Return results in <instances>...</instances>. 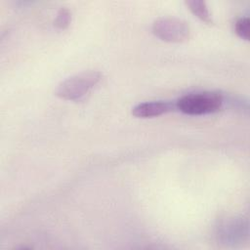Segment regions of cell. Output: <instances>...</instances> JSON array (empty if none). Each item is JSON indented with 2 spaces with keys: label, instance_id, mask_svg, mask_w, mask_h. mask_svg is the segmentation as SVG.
Segmentation results:
<instances>
[{
  "label": "cell",
  "instance_id": "cell-1",
  "mask_svg": "<svg viewBox=\"0 0 250 250\" xmlns=\"http://www.w3.org/2000/svg\"><path fill=\"white\" fill-rule=\"evenodd\" d=\"M224 103L220 93L203 91L189 93L176 102V107L188 115H201L218 111Z\"/></svg>",
  "mask_w": 250,
  "mask_h": 250
},
{
  "label": "cell",
  "instance_id": "cell-2",
  "mask_svg": "<svg viewBox=\"0 0 250 250\" xmlns=\"http://www.w3.org/2000/svg\"><path fill=\"white\" fill-rule=\"evenodd\" d=\"M102 79V73L97 70H87L72 75L62 81L57 89L56 95L66 101H78L83 98Z\"/></svg>",
  "mask_w": 250,
  "mask_h": 250
},
{
  "label": "cell",
  "instance_id": "cell-3",
  "mask_svg": "<svg viewBox=\"0 0 250 250\" xmlns=\"http://www.w3.org/2000/svg\"><path fill=\"white\" fill-rule=\"evenodd\" d=\"M152 32L163 41L179 43L188 39L190 27L184 20L174 17H161L153 21Z\"/></svg>",
  "mask_w": 250,
  "mask_h": 250
},
{
  "label": "cell",
  "instance_id": "cell-4",
  "mask_svg": "<svg viewBox=\"0 0 250 250\" xmlns=\"http://www.w3.org/2000/svg\"><path fill=\"white\" fill-rule=\"evenodd\" d=\"M218 237L226 244H235L248 236V222L244 218H230L218 228Z\"/></svg>",
  "mask_w": 250,
  "mask_h": 250
},
{
  "label": "cell",
  "instance_id": "cell-5",
  "mask_svg": "<svg viewBox=\"0 0 250 250\" xmlns=\"http://www.w3.org/2000/svg\"><path fill=\"white\" fill-rule=\"evenodd\" d=\"M175 107L176 105L174 104L167 101L146 102L134 106L132 108V114L141 118L155 117L170 112Z\"/></svg>",
  "mask_w": 250,
  "mask_h": 250
},
{
  "label": "cell",
  "instance_id": "cell-6",
  "mask_svg": "<svg viewBox=\"0 0 250 250\" xmlns=\"http://www.w3.org/2000/svg\"><path fill=\"white\" fill-rule=\"evenodd\" d=\"M187 5L188 6V9L191 11L193 15H195L197 18H199L201 21L211 23L212 22V17L208 10V7L204 1L201 0H190L187 2Z\"/></svg>",
  "mask_w": 250,
  "mask_h": 250
},
{
  "label": "cell",
  "instance_id": "cell-7",
  "mask_svg": "<svg viewBox=\"0 0 250 250\" xmlns=\"http://www.w3.org/2000/svg\"><path fill=\"white\" fill-rule=\"evenodd\" d=\"M249 19L247 17L239 19L234 25L235 33L242 39L248 40L249 39Z\"/></svg>",
  "mask_w": 250,
  "mask_h": 250
},
{
  "label": "cell",
  "instance_id": "cell-8",
  "mask_svg": "<svg viewBox=\"0 0 250 250\" xmlns=\"http://www.w3.org/2000/svg\"><path fill=\"white\" fill-rule=\"evenodd\" d=\"M70 19H71V15L69 10H67L66 8H61L56 17L55 25L59 28H65L68 26L70 22Z\"/></svg>",
  "mask_w": 250,
  "mask_h": 250
}]
</instances>
